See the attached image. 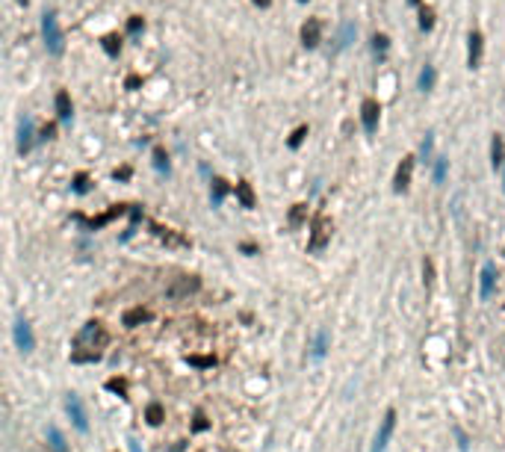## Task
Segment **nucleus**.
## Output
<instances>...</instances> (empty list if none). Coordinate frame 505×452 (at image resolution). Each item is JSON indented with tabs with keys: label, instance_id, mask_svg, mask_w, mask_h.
<instances>
[{
	"label": "nucleus",
	"instance_id": "5701e85b",
	"mask_svg": "<svg viewBox=\"0 0 505 452\" xmlns=\"http://www.w3.org/2000/svg\"><path fill=\"white\" fill-rule=\"evenodd\" d=\"M446 174H449V160H446V157H437V163H435V183H446Z\"/></svg>",
	"mask_w": 505,
	"mask_h": 452
},
{
	"label": "nucleus",
	"instance_id": "39448f33",
	"mask_svg": "<svg viewBox=\"0 0 505 452\" xmlns=\"http://www.w3.org/2000/svg\"><path fill=\"white\" fill-rule=\"evenodd\" d=\"M331 219L328 216H316V222H314V234H310V243H307V248L310 251H322L325 245H328V240H331Z\"/></svg>",
	"mask_w": 505,
	"mask_h": 452
},
{
	"label": "nucleus",
	"instance_id": "4468645a",
	"mask_svg": "<svg viewBox=\"0 0 505 452\" xmlns=\"http://www.w3.org/2000/svg\"><path fill=\"white\" fill-rule=\"evenodd\" d=\"M493 287H496V266L485 263V269H482V298L493 296Z\"/></svg>",
	"mask_w": 505,
	"mask_h": 452
},
{
	"label": "nucleus",
	"instance_id": "a878e982",
	"mask_svg": "<svg viewBox=\"0 0 505 452\" xmlns=\"http://www.w3.org/2000/svg\"><path fill=\"white\" fill-rule=\"evenodd\" d=\"M104 51L109 56H119L122 53V39L119 35H104Z\"/></svg>",
	"mask_w": 505,
	"mask_h": 452
},
{
	"label": "nucleus",
	"instance_id": "72a5a7b5",
	"mask_svg": "<svg viewBox=\"0 0 505 452\" xmlns=\"http://www.w3.org/2000/svg\"><path fill=\"white\" fill-rule=\"evenodd\" d=\"M74 192H86V174H77V177H74Z\"/></svg>",
	"mask_w": 505,
	"mask_h": 452
},
{
	"label": "nucleus",
	"instance_id": "f3484780",
	"mask_svg": "<svg viewBox=\"0 0 505 452\" xmlns=\"http://www.w3.org/2000/svg\"><path fill=\"white\" fill-rule=\"evenodd\" d=\"M48 446L53 452H68V443H65V437H62V432L56 426H48Z\"/></svg>",
	"mask_w": 505,
	"mask_h": 452
},
{
	"label": "nucleus",
	"instance_id": "ddd939ff",
	"mask_svg": "<svg viewBox=\"0 0 505 452\" xmlns=\"http://www.w3.org/2000/svg\"><path fill=\"white\" fill-rule=\"evenodd\" d=\"M53 106H56V116H59V122H71V112H74V106H71V95L65 89H59L56 92V98H53Z\"/></svg>",
	"mask_w": 505,
	"mask_h": 452
},
{
	"label": "nucleus",
	"instance_id": "bb28decb",
	"mask_svg": "<svg viewBox=\"0 0 505 452\" xmlns=\"http://www.w3.org/2000/svg\"><path fill=\"white\" fill-rule=\"evenodd\" d=\"M154 231H157V237H163V240H169L172 245H183V243H186L183 237H174V234H172V228H160V225H154Z\"/></svg>",
	"mask_w": 505,
	"mask_h": 452
},
{
	"label": "nucleus",
	"instance_id": "7ed1b4c3",
	"mask_svg": "<svg viewBox=\"0 0 505 452\" xmlns=\"http://www.w3.org/2000/svg\"><path fill=\"white\" fill-rule=\"evenodd\" d=\"M77 343H80V346H89L92 352H98V349L106 343L104 325H101V322H86V325H83V331L77 334Z\"/></svg>",
	"mask_w": 505,
	"mask_h": 452
},
{
	"label": "nucleus",
	"instance_id": "58836bf2",
	"mask_svg": "<svg viewBox=\"0 0 505 452\" xmlns=\"http://www.w3.org/2000/svg\"><path fill=\"white\" fill-rule=\"evenodd\" d=\"M254 3H257V6H260V9H266V6H269V3H272V0H254Z\"/></svg>",
	"mask_w": 505,
	"mask_h": 452
},
{
	"label": "nucleus",
	"instance_id": "f03ea898",
	"mask_svg": "<svg viewBox=\"0 0 505 452\" xmlns=\"http://www.w3.org/2000/svg\"><path fill=\"white\" fill-rule=\"evenodd\" d=\"M201 290V281L195 278V275H180V278H174L169 287H166V298H172V302H180V298H189L192 293H198Z\"/></svg>",
	"mask_w": 505,
	"mask_h": 452
},
{
	"label": "nucleus",
	"instance_id": "4be33fe9",
	"mask_svg": "<svg viewBox=\"0 0 505 452\" xmlns=\"http://www.w3.org/2000/svg\"><path fill=\"white\" fill-rule=\"evenodd\" d=\"M432 86H435V68L422 65V71H419V92H432Z\"/></svg>",
	"mask_w": 505,
	"mask_h": 452
},
{
	"label": "nucleus",
	"instance_id": "9b49d317",
	"mask_svg": "<svg viewBox=\"0 0 505 452\" xmlns=\"http://www.w3.org/2000/svg\"><path fill=\"white\" fill-rule=\"evenodd\" d=\"M467 48H470V53H467V65H470V68H479V62H482V48H485V39H482L479 30H470V35H467Z\"/></svg>",
	"mask_w": 505,
	"mask_h": 452
},
{
	"label": "nucleus",
	"instance_id": "423d86ee",
	"mask_svg": "<svg viewBox=\"0 0 505 452\" xmlns=\"http://www.w3.org/2000/svg\"><path fill=\"white\" fill-rule=\"evenodd\" d=\"M12 337H15V346L27 355V352H33L35 349V337H33V328H30V322L24 319V316H18L15 319V328H12Z\"/></svg>",
	"mask_w": 505,
	"mask_h": 452
},
{
	"label": "nucleus",
	"instance_id": "6e6552de",
	"mask_svg": "<svg viewBox=\"0 0 505 452\" xmlns=\"http://www.w3.org/2000/svg\"><path fill=\"white\" fill-rule=\"evenodd\" d=\"M378 116H381V106L375 98H366L364 106H361V124H364L366 133H375L378 130Z\"/></svg>",
	"mask_w": 505,
	"mask_h": 452
},
{
	"label": "nucleus",
	"instance_id": "9d476101",
	"mask_svg": "<svg viewBox=\"0 0 505 452\" xmlns=\"http://www.w3.org/2000/svg\"><path fill=\"white\" fill-rule=\"evenodd\" d=\"M33 148V119L30 116H21L18 119V151L21 154H30Z\"/></svg>",
	"mask_w": 505,
	"mask_h": 452
},
{
	"label": "nucleus",
	"instance_id": "aec40b11",
	"mask_svg": "<svg viewBox=\"0 0 505 452\" xmlns=\"http://www.w3.org/2000/svg\"><path fill=\"white\" fill-rule=\"evenodd\" d=\"M490 163H493V166H496V169H499V166H502V163H505V151H502V136H499V133H496V136H493V142H490Z\"/></svg>",
	"mask_w": 505,
	"mask_h": 452
},
{
	"label": "nucleus",
	"instance_id": "2eb2a0df",
	"mask_svg": "<svg viewBox=\"0 0 505 452\" xmlns=\"http://www.w3.org/2000/svg\"><path fill=\"white\" fill-rule=\"evenodd\" d=\"M237 198H240V204H243V207H248V210L257 204L254 190H251V183H248V180H240V183H237Z\"/></svg>",
	"mask_w": 505,
	"mask_h": 452
},
{
	"label": "nucleus",
	"instance_id": "c85d7f7f",
	"mask_svg": "<svg viewBox=\"0 0 505 452\" xmlns=\"http://www.w3.org/2000/svg\"><path fill=\"white\" fill-rule=\"evenodd\" d=\"M163 417H166V414H163V408H160L157 402H154V405H148V423H151V426H160V423H163Z\"/></svg>",
	"mask_w": 505,
	"mask_h": 452
},
{
	"label": "nucleus",
	"instance_id": "6ab92c4d",
	"mask_svg": "<svg viewBox=\"0 0 505 452\" xmlns=\"http://www.w3.org/2000/svg\"><path fill=\"white\" fill-rule=\"evenodd\" d=\"M225 192H227V183H225V180H222V177H213V180H210V201H213V204H216V207H219V204H222V198H225Z\"/></svg>",
	"mask_w": 505,
	"mask_h": 452
},
{
	"label": "nucleus",
	"instance_id": "b1692460",
	"mask_svg": "<svg viewBox=\"0 0 505 452\" xmlns=\"http://www.w3.org/2000/svg\"><path fill=\"white\" fill-rule=\"evenodd\" d=\"M387 48H390V39H387V35H381V33L372 35V51H375L378 59H384V51H387Z\"/></svg>",
	"mask_w": 505,
	"mask_h": 452
},
{
	"label": "nucleus",
	"instance_id": "f8f14e48",
	"mask_svg": "<svg viewBox=\"0 0 505 452\" xmlns=\"http://www.w3.org/2000/svg\"><path fill=\"white\" fill-rule=\"evenodd\" d=\"M319 35H322L319 18H307V21L301 24V45H304V48H316V45H319Z\"/></svg>",
	"mask_w": 505,
	"mask_h": 452
},
{
	"label": "nucleus",
	"instance_id": "ea45409f",
	"mask_svg": "<svg viewBox=\"0 0 505 452\" xmlns=\"http://www.w3.org/2000/svg\"><path fill=\"white\" fill-rule=\"evenodd\" d=\"M15 3H21V6H27V0H15Z\"/></svg>",
	"mask_w": 505,
	"mask_h": 452
},
{
	"label": "nucleus",
	"instance_id": "0eeeda50",
	"mask_svg": "<svg viewBox=\"0 0 505 452\" xmlns=\"http://www.w3.org/2000/svg\"><path fill=\"white\" fill-rule=\"evenodd\" d=\"M393 429H396V411L390 408L381 420V429H378V435L372 440V452H384L387 449V443H390V435H393Z\"/></svg>",
	"mask_w": 505,
	"mask_h": 452
},
{
	"label": "nucleus",
	"instance_id": "f704fd0d",
	"mask_svg": "<svg viewBox=\"0 0 505 452\" xmlns=\"http://www.w3.org/2000/svg\"><path fill=\"white\" fill-rule=\"evenodd\" d=\"M56 136V127L53 124H45V130H42V139H53Z\"/></svg>",
	"mask_w": 505,
	"mask_h": 452
},
{
	"label": "nucleus",
	"instance_id": "20e7f679",
	"mask_svg": "<svg viewBox=\"0 0 505 452\" xmlns=\"http://www.w3.org/2000/svg\"><path fill=\"white\" fill-rule=\"evenodd\" d=\"M65 411H68L74 429L86 435L89 432V417H86V408H83V399H80L77 393H68V396H65Z\"/></svg>",
	"mask_w": 505,
	"mask_h": 452
},
{
	"label": "nucleus",
	"instance_id": "4c0bfd02",
	"mask_svg": "<svg viewBox=\"0 0 505 452\" xmlns=\"http://www.w3.org/2000/svg\"><path fill=\"white\" fill-rule=\"evenodd\" d=\"M106 387H109V390H119V393H124V384H122V382H115V379L106 384Z\"/></svg>",
	"mask_w": 505,
	"mask_h": 452
},
{
	"label": "nucleus",
	"instance_id": "c9c22d12",
	"mask_svg": "<svg viewBox=\"0 0 505 452\" xmlns=\"http://www.w3.org/2000/svg\"><path fill=\"white\" fill-rule=\"evenodd\" d=\"M432 154V133H425V139H422V157Z\"/></svg>",
	"mask_w": 505,
	"mask_h": 452
},
{
	"label": "nucleus",
	"instance_id": "a211bd4d",
	"mask_svg": "<svg viewBox=\"0 0 505 452\" xmlns=\"http://www.w3.org/2000/svg\"><path fill=\"white\" fill-rule=\"evenodd\" d=\"M148 319H151V313L145 311V308H133V311L124 313V325L127 328H136L139 322H148Z\"/></svg>",
	"mask_w": 505,
	"mask_h": 452
},
{
	"label": "nucleus",
	"instance_id": "cd10ccee",
	"mask_svg": "<svg viewBox=\"0 0 505 452\" xmlns=\"http://www.w3.org/2000/svg\"><path fill=\"white\" fill-rule=\"evenodd\" d=\"M432 27H435V15H432L429 9H422V12H419V30H422V33H432Z\"/></svg>",
	"mask_w": 505,
	"mask_h": 452
},
{
	"label": "nucleus",
	"instance_id": "2f4dec72",
	"mask_svg": "<svg viewBox=\"0 0 505 452\" xmlns=\"http://www.w3.org/2000/svg\"><path fill=\"white\" fill-rule=\"evenodd\" d=\"M304 133H307V127H298L296 133L290 136V148H298V145H301V139H304Z\"/></svg>",
	"mask_w": 505,
	"mask_h": 452
},
{
	"label": "nucleus",
	"instance_id": "1a4fd4ad",
	"mask_svg": "<svg viewBox=\"0 0 505 452\" xmlns=\"http://www.w3.org/2000/svg\"><path fill=\"white\" fill-rule=\"evenodd\" d=\"M411 174H414V154H405L396 169V177H393V190L396 192H405L408 183H411Z\"/></svg>",
	"mask_w": 505,
	"mask_h": 452
},
{
	"label": "nucleus",
	"instance_id": "e433bc0d",
	"mask_svg": "<svg viewBox=\"0 0 505 452\" xmlns=\"http://www.w3.org/2000/svg\"><path fill=\"white\" fill-rule=\"evenodd\" d=\"M189 361L195 366H210V364H213V358H189Z\"/></svg>",
	"mask_w": 505,
	"mask_h": 452
},
{
	"label": "nucleus",
	"instance_id": "a19ab883",
	"mask_svg": "<svg viewBox=\"0 0 505 452\" xmlns=\"http://www.w3.org/2000/svg\"><path fill=\"white\" fill-rule=\"evenodd\" d=\"M408 3H419V0H408Z\"/></svg>",
	"mask_w": 505,
	"mask_h": 452
},
{
	"label": "nucleus",
	"instance_id": "79ce46f5",
	"mask_svg": "<svg viewBox=\"0 0 505 452\" xmlns=\"http://www.w3.org/2000/svg\"><path fill=\"white\" fill-rule=\"evenodd\" d=\"M298 3H307V0H298Z\"/></svg>",
	"mask_w": 505,
	"mask_h": 452
},
{
	"label": "nucleus",
	"instance_id": "f257e3e1",
	"mask_svg": "<svg viewBox=\"0 0 505 452\" xmlns=\"http://www.w3.org/2000/svg\"><path fill=\"white\" fill-rule=\"evenodd\" d=\"M42 39H45V48H48L51 56H62V51H65V35H62V27H59L56 12H45V15H42Z\"/></svg>",
	"mask_w": 505,
	"mask_h": 452
},
{
	"label": "nucleus",
	"instance_id": "412c9836",
	"mask_svg": "<svg viewBox=\"0 0 505 452\" xmlns=\"http://www.w3.org/2000/svg\"><path fill=\"white\" fill-rule=\"evenodd\" d=\"M352 42H355V24L346 21V24L340 27V33H337V48H348Z\"/></svg>",
	"mask_w": 505,
	"mask_h": 452
},
{
	"label": "nucleus",
	"instance_id": "c756f323",
	"mask_svg": "<svg viewBox=\"0 0 505 452\" xmlns=\"http://www.w3.org/2000/svg\"><path fill=\"white\" fill-rule=\"evenodd\" d=\"M432 278H435V269H432V260L425 257V260H422V281H425V290L432 287Z\"/></svg>",
	"mask_w": 505,
	"mask_h": 452
},
{
	"label": "nucleus",
	"instance_id": "473e14b6",
	"mask_svg": "<svg viewBox=\"0 0 505 452\" xmlns=\"http://www.w3.org/2000/svg\"><path fill=\"white\" fill-rule=\"evenodd\" d=\"M301 219H304V204H296V207H293V213H290V222H293V225H298Z\"/></svg>",
	"mask_w": 505,
	"mask_h": 452
},
{
	"label": "nucleus",
	"instance_id": "393cba45",
	"mask_svg": "<svg viewBox=\"0 0 505 452\" xmlns=\"http://www.w3.org/2000/svg\"><path fill=\"white\" fill-rule=\"evenodd\" d=\"M154 169H157L160 174H169V154H166L163 148L154 151Z\"/></svg>",
	"mask_w": 505,
	"mask_h": 452
},
{
	"label": "nucleus",
	"instance_id": "7c9ffc66",
	"mask_svg": "<svg viewBox=\"0 0 505 452\" xmlns=\"http://www.w3.org/2000/svg\"><path fill=\"white\" fill-rule=\"evenodd\" d=\"M142 27H145V21H142V15H133L130 21H127V33H130V35H136V33L142 30Z\"/></svg>",
	"mask_w": 505,
	"mask_h": 452
},
{
	"label": "nucleus",
	"instance_id": "dca6fc26",
	"mask_svg": "<svg viewBox=\"0 0 505 452\" xmlns=\"http://www.w3.org/2000/svg\"><path fill=\"white\" fill-rule=\"evenodd\" d=\"M328 343H331V334L328 328H319L314 337V358H325V352H328Z\"/></svg>",
	"mask_w": 505,
	"mask_h": 452
}]
</instances>
